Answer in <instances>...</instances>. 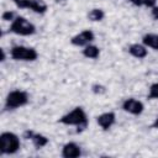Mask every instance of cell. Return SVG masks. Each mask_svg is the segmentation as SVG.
Masks as SVG:
<instances>
[{
    "label": "cell",
    "mask_w": 158,
    "mask_h": 158,
    "mask_svg": "<svg viewBox=\"0 0 158 158\" xmlns=\"http://www.w3.org/2000/svg\"><path fill=\"white\" fill-rule=\"evenodd\" d=\"M10 56L15 60L22 62H33L38 58V52L32 47L26 46H14L10 49Z\"/></svg>",
    "instance_id": "obj_4"
},
{
    "label": "cell",
    "mask_w": 158,
    "mask_h": 158,
    "mask_svg": "<svg viewBox=\"0 0 158 158\" xmlns=\"http://www.w3.org/2000/svg\"><path fill=\"white\" fill-rule=\"evenodd\" d=\"M95 40V35L91 30H84L70 38V43L77 47H85Z\"/></svg>",
    "instance_id": "obj_6"
},
{
    "label": "cell",
    "mask_w": 158,
    "mask_h": 158,
    "mask_svg": "<svg viewBox=\"0 0 158 158\" xmlns=\"http://www.w3.org/2000/svg\"><path fill=\"white\" fill-rule=\"evenodd\" d=\"M152 126H153L154 128H158V117L154 120V122H153V125H152Z\"/></svg>",
    "instance_id": "obj_25"
},
{
    "label": "cell",
    "mask_w": 158,
    "mask_h": 158,
    "mask_svg": "<svg viewBox=\"0 0 158 158\" xmlns=\"http://www.w3.org/2000/svg\"><path fill=\"white\" fill-rule=\"evenodd\" d=\"M128 53L137 58V59H143L147 57L148 54V51H147V47L144 44H141V43H133L128 47Z\"/></svg>",
    "instance_id": "obj_10"
},
{
    "label": "cell",
    "mask_w": 158,
    "mask_h": 158,
    "mask_svg": "<svg viewBox=\"0 0 158 158\" xmlns=\"http://www.w3.org/2000/svg\"><path fill=\"white\" fill-rule=\"evenodd\" d=\"M59 122L67 126H77V132H81L88 126V116L83 107H74L59 118Z\"/></svg>",
    "instance_id": "obj_1"
},
{
    "label": "cell",
    "mask_w": 158,
    "mask_h": 158,
    "mask_svg": "<svg viewBox=\"0 0 158 158\" xmlns=\"http://www.w3.org/2000/svg\"><path fill=\"white\" fill-rule=\"evenodd\" d=\"M81 154L80 146L75 142H68L62 148V157L64 158H78Z\"/></svg>",
    "instance_id": "obj_9"
},
{
    "label": "cell",
    "mask_w": 158,
    "mask_h": 158,
    "mask_svg": "<svg viewBox=\"0 0 158 158\" xmlns=\"http://www.w3.org/2000/svg\"><path fill=\"white\" fill-rule=\"evenodd\" d=\"M30 9L36 12V14H40V15H43L46 14V11L48 10V5L44 0H31V4H30Z\"/></svg>",
    "instance_id": "obj_12"
},
{
    "label": "cell",
    "mask_w": 158,
    "mask_h": 158,
    "mask_svg": "<svg viewBox=\"0 0 158 158\" xmlns=\"http://www.w3.org/2000/svg\"><path fill=\"white\" fill-rule=\"evenodd\" d=\"M96 122L98 125L104 130L107 131L112 127V125L116 122V115L112 111H107V112H102L101 115H99L96 117Z\"/></svg>",
    "instance_id": "obj_8"
},
{
    "label": "cell",
    "mask_w": 158,
    "mask_h": 158,
    "mask_svg": "<svg viewBox=\"0 0 158 158\" xmlns=\"http://www.w3.org/2000/svg\"><path fill=\"white\" fill-rule=\"evenodd\" d=\"M148 99H158V83H153L149 86V93H148Z\"/></svg>",
    "instance_id": "obj_16"
},
{
    "label": "cell",
    "mask_w": 158,
    "mask_h": 158,
    "mask_svg": "<svg viewBox=\"0 0 158 158\" xmlns=\"http://www.w3.org/2000/svg\"><path fill=\"white\" fill-rule=\"evenodd\" d=\"M0 52H1V59H0V60H1V62H4V60H5V58H6V56H5V51L1 48V49H0Z\"/></svg>",
    "instance_id": "obj_24"
},
{
    "label": "cell",
    "mask_w": 158,
    "mask_h": 158,
    "mask_svg": "<svg viewBox=\"0 0 158 158\" xmlns=\"http://www.w3.org/2000/svg\"><path fill=\"white\" fill-rule=\"evenodd\" d=\"M19 9H30L31 0H12Z\"/></svg>",
    "instance_id": "obj_18"
},
{
    "label": "cell",
    "mask_w": 158,
    "mask_h": 158,
    "mask_svg": "<svg viewBox=\"0 0 158 158\" xmlns=\"http://www.w3.org/2000/svg\"><path fill=\"white\" fill-rule=\"evenodd\" d=\"M91 91L94 93V94H99V95H101V94H105L106 93V88L104 86V85H101V84H94L93 86H91Z\"/></svg>",
    "instance_id": "obj_17"
},
{
    "label": "cell",
    "mask_w": 158,
    "mask_h": 158,
    "mask_svg": "<svg viewBox=\"0 0 158 158\" xmlns=\"http://www.w3.org/2000/svg\"><path fill=\"white\" fill-rule=\"evenodd\" d=\"M28 102V94L23 90H12L5 99V107L7 110H15L25 106Z\"/></svg>",
    "instance_id": "obj_5"
},
{
    "label": "cell",
    "mask_w": 158,
    "mask_h": 158,
    "mask_svg": "<svg viewBox=\"0 0 158 158\" xmlns=\"http://www.w3.org/2000/svg\"><path fill=\"white\" fill-rule=\"evenodd\" d=\"M151 15H152V17H153L154 20L158 21V6H157V5L152 7V10H151Z\"/></svg>",
    "instance_id": "obj_21"
},
{
    "label": "cell",
    "mask_w": 158,
    "mask_h": 158,
    "mask_svg": "<svg viewBox=\"0 0 158 158\" xmlns=\"http://www.w3.org/2000/svg\"><path fill=\"white\" fill-rule=\"evenodd\" d=\"M130 2L135 6H142L143 5V0H130Z\"/></svg>",
    "instance_id": "obj_23"
},
{
    "label": "cell",
    "mask_w": 158,
    "mask_h": 158,
    "mask_svg": "<svg viewBox=\"0 0 158 158\" xmlns=\"http://www.w3.org/2000/svg\"><path fill=\"white\" fill-rule=\"evenodd\" d=\"M21 142L16 133L2 132L0 135V153L1 154H14L20 149Z\"/></svg>",
    "instance_id": "obj_2"
},
{
    "label": "cell",
    "mask_w": 158,
    "mask_h": 158,
    "mask_svg": "<svg viewBox=\"0 0 158 158\" xmlns=\"http://www.w3.org/2000/svg\"><path fill=\"white\" fill-rule=\"evenodd\" d=\"M88 19L93 22H99V21H102L104 17H105V12L102 9H99V7H95V9H91L89 12H88Z\"/></svg>",
    "instance_id": "obj_15"
},
{
    "label": "cell",
    "mask_w": 158,
    "mask_h": 158,
    "mask_svg": "<svg viewBox=\"0 0 158 158\" xmlns=\"http://www.w3.org/2000/svg\"><path fill=\"white\" fill-rule=\"evenodd\" d=\"M31 142H32V144L35 146L36 149H41V148H43L48 144L49 139L46 136L41 135V133H33V136L31 137Z\"/></svg>",
    "instance_id": "obj_14"
},
{
    "label": "cell",
    "mask_w": 158,
    "mask_h": 158,
    "mask_svg": "<svg viewBox=\"0 0 158 158\" xmlns=\"http://www.w3.org/2000/svg\"><path fill=\"white\" fill-rule=\"evenodd\" d=\"M10 32L20 36H31L36 32V26L22 16L15 17L10 25Z\"/></svg>",
    "instance_id": "obj_3"
},
{
    "label": "cell",
    "mask_w": 158,
    "mask_h": 158,
    "mask_svg": "<svg viewBox=\"0 0 158 158\" xmlns=\"http://www.w3.org/2000/svg\"><path fill=\"white\" fill-rule=\"evenodd\" d=\"M142 42L146 47L158 51V35L157 33H146L142 37Z\"/></svg>",
    "instance_id": "obj_11"
},
{
    "label": "cell",
    "mask_w": 158,
    "mask_h": 158,
    "mask_svg": "<svg viewBox=\"0 0 158 158\" xmlns=\"http://www.w3.org/2000/svg\"><path fill=\"white\" fill-rule=\"evenodd\" d=\"M1 19L4 21H14L15 20V12L14 11H4L1 15Z\"/></svg>",
    "instance_id": "obj_19"
},
{
    "label": "cell",
    "mask_w": 158,
    "mask_h": 158,
    "mask_svg": "<svg viewBox=\"0 0 158 158\" xmlns=\"http://www.w3.org/2000/svg\"><path fill=\"white\" fill-rule=\"evenodd\" d=\"M122 109L123 111L131 114V115H141L144 110V105L142 101L135 99V98H130V99H126L123 102H122Z\"/></svg>",
    "instance_id": "obj_7"
},
{
    "label": "cell",
    "mask_w": 158,
    "mask_h": 158,
    "mask_svg": "<svg viewBox=\"0 0 158 158\" xmlns=\"http://www.w3.org/2000/svg\"><path fill=\"white\" fill-rule=\"evenodd\" d=\"M83 56L89 59H96L100 56V48L95 44H88L83 49Z\"/></svg>",
    "instance_id": "obj_13"
},
{
    "label": "cell",
    "mask_w": 158,
    "mask_h": 158,
    "mask_svg": "<svg viewBox=\"0 0 158 158\" xmlns=\"http://www.w3.org/2000/svg\"><path fill=\"white\" fill-rule=\"evenodd\" d=\"M33 133H35L33 131L27 130V131H25V132H23V135H22V136H23V138H26V139H31V137L33 136Z\"/></svg>",
    "instance_id": "obj_22"
},
{
    "label": "cell",
    "mask_w": 158,
    "mask_h": 158,
    "mask_svg": "<svg viewBox=\"0 0 158 158\" xmlns=\"http://www.w3.org/2000/svg\"><path fill=\"white\" fill-rule=\"evenodd\" d=\"M157 4V0H143V6H147V7H153L156 6Z\"/></svg>",
    "instance_id": "obj_20"
}]
</instances>
